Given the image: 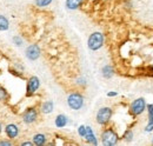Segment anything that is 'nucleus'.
Masks as SVG:
<instances>
[{
  "label": "nucleus",
  "mask_w": 153,
  "mask_h": 146,
  "mask_svg": "<svg viewBox=\"0 0 153 146\" xmlns=\"http://www.w3.org/2000/svg\"><path fill=\"white\" fill-rule=\"evenodd\" d=\"M5 99H7V91L0 86V101H4Z\"/></svg>",
  "instance_id": "obj_21"
},
{
  "label": "nucleus",
  "mask_w": 153,
  "mask_h": 146,
  "mask_svg": "<svg viewBox=\"0 0 153 146\" xmlns=\"http://www.w3.org/2000/svg\"><path fill=\"white\" fill-rule=\"evenodd\" d=\"M54 110V103L52 100H46L41 104V112L44 114H50Z\"/></svg>",
  "instance_id": "obj_13"
},
{
  "label": "nucleus",
  "mask_w": 153,
  "mask_h": 146,
  "mask_svg": "<svg viewBox=\"0 0 153 146\" xmlns=\"http://www.w3.org/2000/svg\"><path fill=\"white\" fill-rule=\"evenodd\" d=\"M146 100H145V98H143V97H140V98H137V99H134L133 101L131 103V105H130V113H131V115L133 117V118H137V117H139V115H141L145 111H146Z\"/></svg>",
  "instance_id": "obj_3"
},
{
  "label": "nucleus",
  "mask_w": 153,
  "mask_h": 146,
  "mask_svg": "<svg viewBox=\"0 0 153 146\" xmlns=\"http://www.w3.org/2000/svg\"><path fill=\"white\" fill-rule=\"evenodd\" d=\"M119 134L112 127L105 128L101 132V144L104 146H114L119 142Z\"/></svg>",
  "instance_id": "obj_1"
},
{
  "label": "nucleus",
  "mask_w": 153,
  "mask_h": 146,
  "mask_svg": "<svg viewBox=\"0 0 153 146\" xmlns=\"http://www.w3.org/2000/svg\"><path fill=\"white\" fill-rule=\"evenodd\" d=\"M78 84L85 86V85H86V80H85V78H79V79H78Z\"/></svg>",
  "instance_id": "obj_24"
},
{
  "label": "nucleus",
  "mask_w": 153,
  "mask_h": 146,
  "mask_svg": "<svg viewBox=\"0 0 153 146\" xmlns=\"http://www.w3.org/2000/svg\"><path fill=\"white\" fill-rule=\"evenodd\" d=\"M37 119H38V111L34 109V107H31V109L26 110L22 113V121L25 124H33Z\"/></svg>",
  "instance_id": "obj_7"
},
{
  "label": "nucleus",
  "mask_w": 153,
  "mask_h": 146,
  "mask_svg": "<svg viewBox=\"0 0 153 146\" xmlns=\"http://www.w3.org/2000/svg\"><path fill=\"white\" fill-rule=\"evenodd\" d=\"M112 114H113V111H112L111 107H108V106H104V107L99 109L96 115L97 123L99 125H101V126L107 125L110 123L111 118H112Z\"/></svg>",
  "instance_id": "obj_4"
},
{
  "label": "nucleus",
  "mask_w": 153,
  "mask_h": 146,
  "mask_svg": "<svg viewBox=\"0 0 153 146\" xmlns=\"http://www.w3.org/2000/svg\"><path fill=\"white\" fill-rule=\"evenodd\" d=\"M53 0H36V5L38 7H46L50 4H52Z\"/></svg>",
  "instance_id": "obj_19"
},
{
  "label": "nucleus",
  "mask_w": 153,
  "mask_h": 146,
  "mask_svg": "<svg viewBox=\"0 0 153 146\" xmlns=\"http://www.w3.org/2000/svg\"><path fill=\"white\" fill-rule=\"evenodd\" d=\"M125 5H126V7H127L128 10H131V8H132V1H131V0H127Z\"/></svg>",
  "instance_id": "obj_26"
},
{
  "label": "nucleus",
  "mask_w": 153,
  "mask_h": 146,
  "mask_svg": "<svg viewBox=\"0 0 153 146\" xmlns=\"http://www.w3.org/2000/svg\"><path fill=\"white\" fill-rule=\"evenodd\" d=\"M105 42V36L101 32H93L92 34H90L87 39V47L91 51H98L104 46Z\"/></svg>",
  "instance_id": "obj_2"
},
{
  "label": "nucleus",
  "mask_w": 153,
  "mask_h": 146,
  "mask_svg": "<svg viewBox=\"0 0 153 146\" xmlns=\"http://www.w3.org/2000/svg\"><path fill=\"white\" fill-rule=\"evenodd\" d=\"M39 87H40V79L36 75L31 77L27 81V89H26L27 90V95L34 94L39 90Z\"/></svg>",
  "instance_id": "obj_8"
},
{
  "label": "nucleus",
  "mask_w": 153,
  "mask_h": 146,
  "mask_svg": "<svg viewBox=\"0 0 153 146\" xmlns=\"http://www.w3.org/2000/svg\"><path fill=\"white\" fill-rule=\"evenodd\" d=\"M40 53H41L40 47H39L37 44H32V45H30V46L26 48V51H25L26 58H27L28 60H31V61H34V60L39 59Z\"/></svg>",
  "instance_id": "obj_6"
},
{
  "label": "nucleus",
  "mask_w": 153,
  "mask_h": 146,
  "mask_svg": "<svg viewBox=\"0 0 153 146\" xmlns=\"http://www.w3.org/2000/svg\"><path fill=\"white\" fill-rule=\"evenodd\" d=\"M84 139L91 145H98V139H97L96 134L91 126H86V136Z\"/></svg>",
  "instance_id": "obj_10"
},
{
  "label": "nucleus",
  "mask_w": 153,
  "mask_h": 146,
  "mask_svg": "<svg viewBox=\"0 0 153 146\" xmlns=\"http://www.w3.org/2000/svg\"><path fill=\"white\" fill-rule=\"evenodd\" d=\"M67 105L71 110L79 111L82 109L84 106V97L81 93L79 92H72L68 97H67Z\"/></svg>",
  "instance_id": "obj_5"
},
{
  "label": "nucleus",
  "mask_w": 153,
  "mask_h": 146,
  "mask_svg": "<svg viewBox=\"0 0 153 146\" xmlns=\"http://www.w3.org/2000/svg\"><path fill=\"white\" fill-rule=\"evenodd\" d=\"M21 145L22 146H32L33 145V142H25V143H22Z\"/></svg>",
  "instance_id": "obj_27"
},
{
  "label": "nucleus",
  "mask_w": 153,
  "mask_h": 146,
  "mask_svg": "<svg viewBox=\"0 0 153 146\" xmlns=\"http://www.w3.org/2000/svg\"><path fill=\"white\" fill-rule=\"evenodd\" d=\"M13 42L17 45V46H21L22 45V39L19 36H13Z\"/></svg>",
  "instance_id": "obj_22"
},
{
  "label": "nucleus",
  "mask_w": 153,
  "mask_h": 146,
  "mask_svg": "<svg viewBox=\"0 0 153 146\" xmlns=\"http://www.w3.org/2000/svg\"><path fill=\"white\" fill-rule=\"evenodd\" d=\"M152 145H153V138H152Z\"/></svg>",
  "instance_id": "obj_29"
},
{
  "label": "nucleus",
  "mask_w": 153,
  "mask_h": 146,
  "mask_svg": "<svg viewBox=\"0 0 153 146\" xmlns=\"http://www.w3.org/2000/svg\"><path fill=\"white\" fill-rule=\"evenodd\" d=\"M133 137H134V133L131 128L126 130V131H125V133L123 134V139H124L125 142H127V143L132 142V140H133Z\"/></svg>",
  "instance_id": "obj_18"
},
{
  "label": "nucleus",
  "mask_w": 153,
  "mask_h": 146,
  "mask_svg": "<svg viewBox=\"0 0 153 146\" xmlns=\"http://www.w3.org/2000/svg\"><path fill=\"white\" fill-rule=\"evenodd\" d=\"M46 136L42 134V133H37L34 134L33 137V145H37V146H42L46 144Z\"/></svg>",
  "instance_id": "obj_16"
},
{
  "label": "nucleus",
  "mask_w": 153,
  "mask_h": 146,
  "mask_svg": "<svg viewBox=\"0 0 153 146\" xmlns=\"http://www.w3.org/2000/svg\"><path fill=\"white\" fill-rule=\"evenodd\" d=\"M82 4H84V0H66V2H65L66 8L71 10V11L78 10Z\"/></svg>",
  "instance_id": "obj_15"
},
{
  "label": "nucleus",
  "mask_w": 153,
  "mask_h": 146,
  "mask_svg": "<svg viewBox=\"0 0 153 146\" xmlns=\"http://www.w3.org/2000/svg\"><path fill=\"white\" fill-rule=\"evenodd\" d=\"M114 69H113V66H111V65H105L102 69H101V75L105 78V79H111L113 75H114Z\"/></svg>",
  "instance_id": "obj_14"
},
{
  "label": "nucleus",
  "mask_w": 153,
  "mask_h": 146,
  "mask_svg": "<svg viewBox=\"0 0 153 146\" xmlns=\"http://www.w3.org/2000/svg\"><path fill=\"white\" fill-rule=\"evenodd\" d=\"M54 124L58 128H64L67 124H68V118L67 115L65 114H58L56 117V120H54Z\"/></svg>",
  "instance_id": "obj_12"
},
{
  "label": "nucleus",
  "mask_w": 153,
  "mask_h": 146,
  "mask_svg": "<svg viewBox=\"0 0 153 146\" xmlns=\"http://www.w3.org/2000/svg\"><path fill=\"white\" fill-rule=\"evenodd\" d=\"M0 132H1V124H0Z\"/></svg>",
  "instance_id": "obj_28"
},
{
  "label": "nucleus",
  "mask_w": 153,
  "mask_h": 146,
  "mask_svg": "<svg viewBox=\"0 0 153 146\" xmlns=\"http://www.w3.org/2000/svg\"><path fill=\"white\" fill-rule=\"evenodd\" d=\"M78 134H79L81 138H85V136H86V126H85V125H80V126L78 127Z\"/></svg>",
  "instance_id": "obj_20"
},
{
  "label": "nucleus",
  "mask_w": 153,
  "mask_h": 146,
  "mask_svg": "<svg viewBox=\"0 0 153 146\" xmlns=\"http://www.w3.org/2000/svg\"><path fill=\"white\" fill-rule=\"evenodd\" d=\"M117 95H118V92H115V91L107 92V97H108V98H113V97H117Z\"/></svg>",
  "instance_id": "obj_23"
},
{
  "label": "nucleus",
  "mask_w": 153,
  "mask_h": 146,
  "mask_svg": "<svg viewBox=\"0 0 153 146\" xmlns=\"http://www.w3.org/2000/svg\"><path fill=\"white\" fill-rule=\"evenodd\" d=\"M11 145H12V143H11V142H6V140L0 142V146H11Z\"/></svg>",
  "instance_id": "obj_25"
},
{
  "label": "nucleus",
  "mask_w": 153,
  "mask_h": 146,
  "mask_svg": "<svg viewBox=\"0 0 153 146\" xmlns=\"http://www.w3.org/2000/svg\"><path fill=\"white\" fill-rule=\"evenodd\" d=\"M5 132H6V134H7V137L10 139H13V138H17L18 137L19 128H18L17 125H14V124H8L6 126V128H5Z\"/></svg>",
  "instance_id": "obj_11"
},
{
  "label": "nucleus",
  "mask_w": 153,
  "mask_h": 146,
  "mask_svg": "<svg viewBox=\"0 0 153 146\" xmlns=\"http://www.w3.org/2000/svg\"><path fill=\"white\" fill-rule=\"evenodd\" d=\"M10 27V22L6 17L0 14V31H7Z\"/></svg>",
  "instance_id": "obj_17"
},
{
  "label": "nucleus",
  "mask_w": 153,
  "mask_h": 146,
  "mask_svg": "<svg viewBox=\"0 0 153 146\" xmlns=\"http://www.w3.org/2000/svg\"><path fill=\"white\" fill-rule=\"evenodd\" d=\"M146 111H147V114H149V123L145 126L144 131L146 133H150L153 131V103L146 105Z\"/></svg>",
  "instance_id": "obj_9"
}]
</instances>
